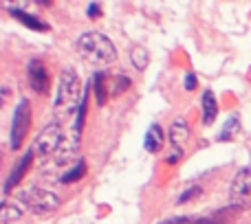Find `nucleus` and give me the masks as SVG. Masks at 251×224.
Segmentation results:
<instances>
[{
  "label": "nucleus",
  "instance_id": "nucleus-1",
  "mask_svg": "<svg viewBox=\"0 0 251 224\" xmlns=\"http://www.w3.org/2000/svg\"><path fill=\"white\" fill-rule=\"evenodd\" d=\"M77 53L95 66H108L117 60V48L113 40L101 31H86L77 40Z\"/></svg>",
  "mask_w": 251,
  "mask_h": 224
},
{
  "label": "nucleus",
  "instance_id": "nucleus-2",
  "mask_svg": "<svg viewBox=\"0 0 251 224\" xmlns=\"http://www.w3.org/2000/svg\"><path fill=\"white\" fill-rule=\"evenodd\" d=\"M82 82L79 75L73 68H64L60 75V84H57V95H55V108L64 110L66 114H73L79 108L82 101Z\"/></svg>",
  "mask_w": 251,
  "mask_h": 224
},
{
  "label": "nucleus",
  "instance_id": "nucleus-3",
  "mask_svg": "<svg viewBox=\"0 0 251 224\" xmlns=\"http://www.w3.org/2000/svg\"><path fill=\"white\" fill-rule=\"evenodd\" d=\"M18 200L31 211L33 216H47L62 207V198L51 189H42V187H31L18 194Z\"/></svg>",
  "mask_w": 251,
  "mask_h": 224
},
{
  "label": "nucleus",
  "instance_id": "nucleus-4",
  "mask_svg": "<svg viewBox=\"0 0 251 224\" xmlns=\"http://www.w3.org/2000/svg\"><path fill=\"white\" fill-rule=\"evenodd\" d=\"M64 143V134H62V125L57 121H51L49 125H44L42 132L35 136L33 141V152L40 158H49L51 154H55Z\"/></svg>",
  "mask_w": 251,
  "mask_h": 224
},
{
  "label": "nucleus",
  "instance_id": "nucleus-5",
  "mask_svg": "<svg viewBox=\"0 0 251 224\" xmlns=\"http://www.w3.org/2000/svg\"><path fill=\"white\" fill-rule=\"evenodd\" d=\"M29 128H31V106L26 99H20L16 110H13V119H11V134H9L11 150H20L26 134H29Z\"/></svg>",
  "mask_w": 251,
  "mask_h": 224
},
{
  "label": "nucleus",
  "instance_id": "nucleus-6",
  "mask_svg": "<svg viewBox=\"0 0 251 224\" xmlns=\"http://www.w3.org/2000/svg\"><path fill=\"white\" fill-rule=\"evenodd\" d=\"M229 198L240 209L251 204V167L238 169V174L234 176L229 187Z\"/></svg>",
  "mask_w": 251,
  "mask_h": 224
},
{
  "label": "nucleus",
  "instance_id": "nucleus-7",
  "mask_svg": "<svg viewBox=\"0 0 251 224\" xmlns=\"http://www.w3.org/2000/svg\"><path fill=\"white\" fill-rule=\"evenodd\" d=\"M26 75H29V84L38 95H47L49 92V70L42 64V60H31L26 66Z\"/></svg>",
  "mask_w": 251,
  "mask_h": 224
},
{
  "label": "nucleus",
  "instance_id": "nucleus-8",
  "mask_svg": "<svg viewBox=\"0 0 251 224\" xmlns=\"http://www.w3.org/2000/svg\"><path fill=\"white\" fill-rule=\"evenodd\" d=\"M33 158H35V152H33V147H31V150H26L25 154H22L20 163L16 165V169L11 172V176L7 178V182H4V194H11L13 187L20 185V180L25 178V174L29 172V167H31V163H33Z\"/></svg>",
  "mask_w": 251,
  "mask_h": 224
},
{
  "label": "nucleus",
  "instance_id": "nucleus-9",
  "mask_svg": "<svg viewBox=\"0 0 251 224\" xmlns=\"http://www.w3.org/2000/svg\"><path fill=\"white\" fill-rule=\"evenodd\" d=\"M25 211H26V207L18 200V196L13 200H2L0 202V224H13V222H18L22 216H25Z\"/></svg>",
  "mask_w": 251,
  "mask_h": 224
},
{
  "label": "nucleus",
  "instance_id": "nucleus-10",
  "mask_svg": "<svg viewBox=\"0 0 251 224\" xmlns=\"http://www.w3.org/2000/svg\"><path fill=\"white\" fill-rule=\"evenodd\" d=\"M187 141H190V125H187L185 119H176L170 128V143L176 152H183Z\"/></svg>",
  "mask_w": 251,
  "mask_h": 224
},
{
  "label": "nucleus",
  "instance_id": "nucleus-11",
  "mask_svg": "<svg viewBox=\"0 0 251 224\" xmlns=\"http://www.w3.org/2000/svg\"><path fill=\"white\" fill-rule=\"evenodd\" d=\"M163 143H165L163 128H161L159 123H152L150 128H148V132H146V138H143V147H146V152H150V154H156V152H161Z\"/></svg>",
  "mask_w": 251,
  "mask_h": 224
},
{
  "label": "nucleus",
  "instance_id": "nucleus-12",
  "mask_svg": "<svg viewBox=\"0 0 251 224\" xmlns=\"http://www.w3.org/2000/svg\"><path fill=\"white\" fill-rule=\"evenodd\" d=\"M9 13H11V18H16L18 22H22L25 26H29V29H33V31H49V24L44 20H40L38 16H31V13L22 11V9H18V7H11Z\"/></svg>",
  "mask_w": 251,
  "mask_h": 224
},
{
  "label": "nucleus",
  "instance_id": "nucleus-13",
  "mask_svg": "<svg viewBox=\"0 0 251 224\" xmlns=\"http://www.w3.org/2000/svg\"><path fill=\"white\" fill-rule=\"evenodd\" d=\"M216 114H218V101H216V95L212 90H205L203 92V123L209 125L216 121Z\"/></svg>",
  "mask_w": 251,
  "mask_h": 224
},
{
  "label": "nucleus",
  "instance_id": "nucleus-14",
  "mask_svg": "<svg viewBox=\"0 0 251 224\" xmlns=\"http://www.w3.org/2000/svg\"><path fill=\"white\" fill-rule=\"evenodd\" d=\"M106 73L104 70H97L95 79H93V90H95V97H97V106H104L106 99H108V86H106Z\"/></svg>",
  "mask_w": 251,
  "mask_h": 224
},
{
  "label": "nucleus",
  "instance_id": "nucleus-15",
  "mask_svg": "<svg viewBox=\"0 0 251 224\" xmlns=\"http://www.w3.org/2000/svg\"><path fill=\"white\" fill-rule=\"evenodd\" d=\"M130 62H132V66L137 70H146L148 64H150V53L143 46H132V51H130Z\"/></svg>",
  "mask_w": 251,
  "mask_h": 224
},
{
  "label": "nucleus",
  "instance_id": "nucleus-16",
  "mask_svg": "<svg viewBox=\"0 0 251 224\" xmlns=\"http://www.w3.org/2000/svg\"><path fill=\"white\" fill-rule=\"evenodd\" d=\"M238 130H240V119L238 116H229L227 119V123H225V128L221 130V134H218V141H231V138L238 134Z\"/></svg>",
  "mask_w": 251,
  "mask_h": 224
},
{
  "label": "nucleus",
  "instance_id": "nucleus-17",
  "mask_svg": "<svg viewBox=\"0 0 251 224\" xmlns=\"http://www.w3.org/2000/svg\"><path fill=\"white\" fill-rule=\"evenodd\" d=\"M168 224H221L218 218H196V216H176V218H170L165 220Z\"/></svg>",
  "mask_w": 251,
  "mask_h": 224
},
{
  "label": "nucleus",
  "instance_id": "nucleus-18",
  "mask_svg": "<svg viewBox=\"0 0 251 224\" xmlns=\"http://www.w3.org/2000/svg\"><path fill=\"white\" fill-rule=\"evenodd\" d=\"M84 176H86V163H84V160H79V163L75 165L73 169H69V172H66L64 176L60 178V180L64 182V185H71V182H77V180H82Z\"/></svg>",
  "mask_w": 251,
  "mask_h": 224
},
{
  "label": "nucleus",
  "instance_id": "nucleus-19",
  "mask_svg": "<svg viewBox=\"0 0 251 224\" xmlns=\"http://www.w3.org/2000/svg\"><path fill=\"white\" fill-rule=\"evenodd\" d=\"M201 191H203V189H201L199 185L190 187V189H185L181 196H178V200H176V202H178V204H185L187 200H194V198H199V196H201Z\"/></svg>",
  "mask_w": 251,
  "mask_h": 224
},
{
  "label": "nucleus",
  "instance_id": "nucleus-20",
  "mask_svg": "<svg viewBox=\"0 0 251 224\" xmlns=\"http://www.w3.org/2000/svg\"><path fill=\"white\" fill-rule=\"evenodd\" d=\"M132 86V82H130L126 75H119V77H115V86H113V95H119V92L128 90V88Z\"/></svg>",
  "mask_w": 251,
  "mask_h": 224
},
{
  "label": "nucleus",
  "instance_id": "nucleus-21",
  "mask_svg": "<svg viewBox=\"0 0 251 224\" xmlns=\"http://www.w3.org/2000/svg\"><path fill=\"white\" fill-rule=\"evenodd\" d=\"M196 75L194 73H187L185 79H183V86H185V90H196Z\"/></svg>",
  "mask_w": 251,
  "mask_h": 224
},
{
  "label": "nucleus",
  "instance_id": "nucleus-22",
  "mask_svg": "<svg viewBox=\"0 0 251 224\" xmlns=\"http://www.w3.org/2000/svg\"><path fill=\"white\" fill-rule=\"evenodd\" d=\"M86 13H88V18H93V20H95V18L101 16V7L97 2H91V4H88V9H86Z\"/></svg>",
  "mask_w": 251,
  "mask_h": 224
},
{
  "label": "nucleus",
  "instance_id": "nucleus-23",
  "mask_svg": "<svg viewBox=\"0 0 251 224\" xmlns=\"http://www.w3.org/2000/svg\"><path fill=\"white\" fill-rule=\"evenodd\" d=\"M181 158H183V152H176V150H174V152H170V156H168L165 160H168V165H176Z\"/></svg>",
  "mask_w": 251,
  "mask_h": 224
},
{
  "label": "nucleus",
  "instance_id": "nucleus-24",
  "mask_svg": "<svg viewBox=\"0 0 251 224\" xmlns=\"http://www.w3.org/2000/svg\"><path fill=\"white\" fill-rule=\"evenodd\" d=\"M9 95H11V88H9V86H0V108L4 106V101H7Z\"/></svg>",
  "mask_w": 251,
  "mask_h": 224
},
{
  "label": "nucleus",
  "instance_id": "nucleus-25",
  "mask_svg": "<svg viewBox=\"0 0 251 224\" xmlns=\"http://www.w3.org/2000/svg\"><path fill=\"white\" fill-rule=\"evenodd\" d=\"M161 224H168V222H161Z\"/></svg>",
  "mask_w": 251,
  "mask_h": 224
}]
</instances>
